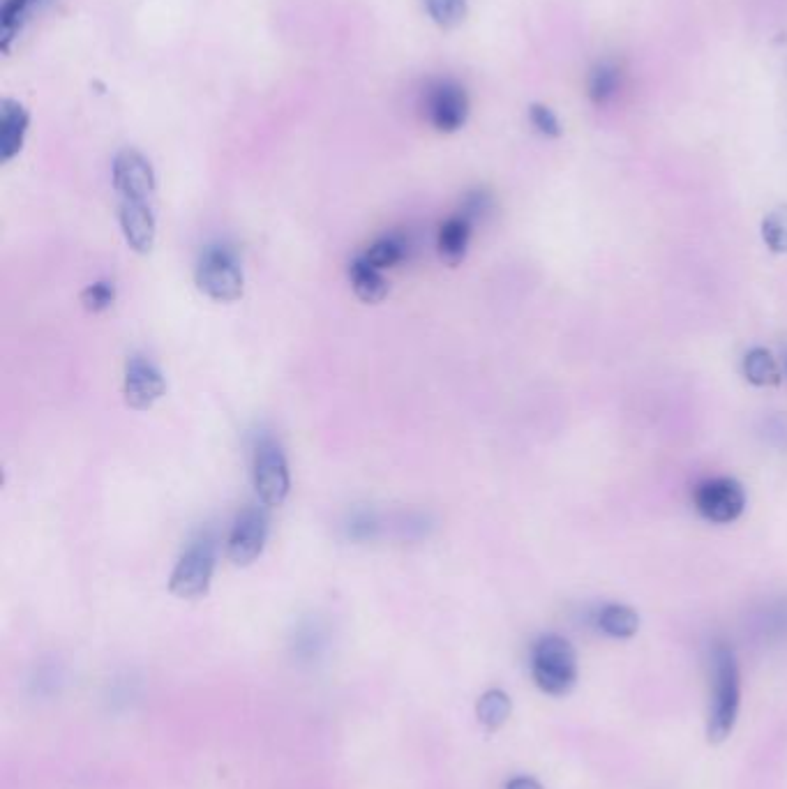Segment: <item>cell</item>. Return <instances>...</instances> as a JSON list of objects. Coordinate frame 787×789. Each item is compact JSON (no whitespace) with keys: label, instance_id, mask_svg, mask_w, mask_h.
I'll use <instances>...</instances> for the list:
<instances>
[{"label":"cell","instance_id":"obj_1","mask_svg":"<svg viewBox=\"0 0 787 789\" xmlns=\"http://www.w3.org/2000/svg\"><path fill=\"white\" fill-rule=\"evenodd\" d=\"M711 676H714V695H711L707 736L711 743H723L737 725L741 704V674L737 653L730 644L718 642L711 653Z\"/></svg>","mask_w":787,"mask_h":789},{"label":"cell","instance_id":"obj_2","mask_svg":"<svg viewBox=\"0 0 787 789\" xmlns=\"http://www.w3.org/2000/svg\"><path fill=\"white\" fill-rule=\"evenodd\" d=\"M531 676L547 695L571 693L577 681V656L573 644L559 635H545L531 649Z\"/></svg>","mask_w":787,"mask_h":789},{"label":"cell","instance_id":"obj_3","mask_svg":"<svg viewBox=\"0 0 787 789\" xmlns=\"http://www.w3.org/2000/svg\"><path fill=\"white\" fill-rule=\"evenodd\" d=\"M197 289L215 303H236L245 293V275L229 247H206L194 268Z\"/></svg>","mask_w":787,"mask_h":789},{"label":"cell","instance_id":"obj_4","mask_svg":"<svg viewBox=\"0 0 787 789\" xmlns=\"http://www.w3.org/2000/svg\"><path fill=\"white\" fill-rule=\"evenodd\" d=\"M217 563L215 538L211 533H201L197 540H192L190 547L176 561L174 570L169 575V593L181 600H197L204 598L213 584Z\"/></svg>","mask_w":787,"mask_h":789},{"label":"cell","instance_id":"obj_5","mask_svg":"<svg viewBox=\"0 0 787 789\" xmlns=\"http://www.w3.org/2000/svg\"><path fill=\"white\" fill-rule=\"evenodd\" d=\"M252 480L254 492H257L259 501L266 508L284 506L291 492V473L287 455H284L280 443H275L273 439H264L259 443L257 453H254Z\"/></svg>","mask_w":787,"mask_h":789},{"label":"cell","instance_id":"obj_6","mask_svg":"<svg viewBox=\"0 0 787 789\" xmlns=\"http://www.w3.org/2000/svg\"><path fill=\"white\" fill-rule=\"evenodd\" d=\"M693 499L697 513L714 524H730L746 510L744 485L727 476L704 480L697 485Z\"/></svg>","mask_w":787,"mask_h":789},{"label":"cell","instance_id":"obj_7","mask_svg":"<svg viewBox=\"0 0 787 789\" xmlns=\"http://www.w3.org/2000/svg\"><path fill=\"white\" fill-rule=\"evenodd\" d=\"M425 116L441 134H453L467 125L469 95L451 79H437L425 93Z\"/></svg>","mask_w":787,"mask_h":789},{"label":"cell","instance_id":"obj_8","mask_svg":"<svg viewBox=\"0 0 787 789\" xmlns=\"http://www.w3.org/2000/svg\"><path fill=\"white\" fill-rule=\"evenodd\" d=\"M268 540V515L264 508L247 506L238 513L227 536V559L238 568L252 566L264 554Z\"/></svg>","mask_w":787,"mask_h":789},{"label":"cell","instance_id":"obj_9","mask_svg":"<svg viewBox=\"0 0 787 789\" xmlns=\"http://www.w3.org/2000/svg\"><path fill=\"white\" fill-rule=\"evenodd\" d=\"M111 180L121 201H151L157 190L153 164L137 148H123L114 157Z\"/></svg>","mask_w":787,"mask_h":789},{"label":"cell","instance_id":"obj_10","mask_svg":"<svg viewBox=\"0 0 787 789\" xmlns=\"http://www.w3.org/2000/svg\"><path fill=\"white\" fill-rule=\"evenodd\" d=\"M167 395L160 367L144 356H130L123 372V397L125 404L134 411L153 409Z\"/></svg>","mask_w":787,"mask_h":789},{"label":"cell","instance_id":"obj_11","mask_svg":"<svg viewBox=\"0 0 787 789\" xmlns=\"http://www.w3.org/2000/svg\"><path fill=\"white\" fill-rule=\"evenodd\" d=\"M118 224H121L123 238L132 252H153L157 240V220L151 201H118Z\"/></svg>","mask_w":787,"mask_h":789},{"label":"cell","instance_id":"obj_12","mask_svg":"<svg viewBox=\"0 0 787 789\" xmlns=\"http://www.w3.org/2000/svg\"><path fill=\"white\" fill-rule=\"evenodd\" d=\"M28 127H31V114L24 104L5 97L0 104V160L3 164L12 162L26 144Z\"/></svg>","mask_w":787,"mask_h":789},{"label":"cell","instance_id":"obj_13","mask_svg":"<svg viewBox=\"0 0 787 789\" xmlns=\"http://www.w3.org/2000/svg\"><path fill=\"white\" fill-rule=\"evenodd\" d=\"M471 234H474V222L462 213L448 217L446 222H441L437 231V252L439 259L448 263V266H457L462 263L469 252Z\"/></svg>","mask_w":787,"mask_h":789},{"label":"cell","instance_id":"obj_14","mask_svg":"<svg viewBox=\"0 0 787 789\" xmlns=\"http://www.w3.org/2000/svg\"><path fill=\"white\" fill-rule=\"evenodd\" d=\"M349 282L358 300H363L367 305L381 303V300H386L388 291H391L388 280L384 277V270L374 268L363 254L349 263Z\"/></svg>","mask_w":787,"mask_h":789},{"label":"cell","instance_id":"obj_15","mask_svg":"<svg viewBox=\"0 0 787 789\" xmlns=\"http://www.w3.org/2000/svg\"><path fill=\"white\" fill-rule=\"evenodd\" d=\"M35 12H40L37 0H3V7H0V49L5 54H10L14 40L24 33Z\"/></svg>","mask_w":787,"mask_h":789},{"label":"cell","instance_id":"obj_16","mask_svg":"<svg viewBox=\"0 0 787 789\" xmlns=\"http://www.w3.org/2000/svg\"><path fill=\"white\" fill-rule=\"evenodd\" d=\"M621 79L624 72L614 60H601L594 70L589 72L587 79V95L596 107H607L621 90Z\"/></svg>","mask_w":787,"mask_h":789},{"label":"cell","instance_id":"obj_17","mask_svg":"<svg viewBox=\"0 0 787 789\" xmlns=\"http://www.w3.org/2000/svg\"><path fill=\"white\" fill-rule=\"evenodd\" d=\"M596 623L605 635L614 637V640H628V637H633L637 628H640V616H637L633 607L610 603L601 607Z\"/></svg>","mask_w":787,"mask_h":789},{"label":"cell","instance_id":"obj_18","mask_svg":"<svg viewBox=\"0 0 787 789\" xmlns=\"http://www.w3.org/2000/svg\"><path fill=\"white\" fill-rule=\"evenodd\" d=\"M513 704L504 690H487L481 695V700L476 704V718L487 732H497L506 725V720L511 718Z\"/></svg>","mask_w":787,"mask_h":789},{"label":"cell","instance_id":"obj_19","mask_svg":"<svg viewBox=\"0 0 787 789\" xmlns=\"http://www.w3.org/2000/svg\"><path fill=\"white\" fill-rule=\"evenodd\" d=\"M744 374L753 386L760 388L778 386V383H781V367H778L776 358L771 356V351L762 347H755L746 353Z\"/></svg>","mask_w":787,"mask_h":789},{"label":"cell","instance_id":"obj_20","mask_svg":"<svg viewBox=\"0 0 787 789\" xmlns=\"http://www.w3.org/2000/svg\"><path fill=\"white\" fill-rule=\"evenodd\" d=\"M407 254H409V243L404 240V236L388 234L381 236L379 240H374V243L363 252V257L370 261L374 268L388 270L407 259Z\"/></svg>","mask_w":787,"mask_h":789},{"label":"cell","instance_id":"obj_21","mask_svg":"<svg viewBox=\"0 0 787 789\" xmlns=\"http://www.w3.org/2000/svg\"><path fill=\"white\" fill-rule=\"evenodd\" d=\"M425 12L439 28L453 30L464 24L469 5L467 0H425Z\"/></svg>","mask_w":787,"mask_h":789},{"label":"cell","instance_id":"obj_22","mask_svg":"<svg viewBox=\"0 0 787 789\" xmlns=\"http://www.w3.org/2000/svg\"><path fill=\"white\" fill-rule=\"evenodd\" d=\"M762 240L771 252L787 254V206H778L764 217Z\"/></svg>","mask_w":787,"mask_h":789},{"label":"cell","instance_id":"obj_23","mask_svg":"<svg viewBox=\"0 0 787 789\" xmlns=\"http://www.w3.org/2000/svg\"><path fill=\"white\" fill-rule=\"evenodd\" d=\"M118 298V291H116V284L111 280H97L93 284H88V287L81 291V305L86 307L88 312L93 314H102L114 307Z\"/></svg>","mask_w":787,"mask_h":789},{"label":"cell","instance_id":"obj_24","mask_svg":"<svg viewBox=\"0 0 787 789\" xmlns=\"http://www.w3.org/2000/svg\"><path fill=\"white\" fill-rule=\"evenodd\" d=\"M529 120H531V125H534L536 130L543 134V137H550V139L561 137L559 120H557V116L552 114V109H547L545 104H531Z\"/></svg>","mask_w":787,"mask_h":789},{"label":"cell","instance_id":"obj_25","mask_svg":"<svg viewBox=\"0 0 787 789\" xmlns=\"http://www.w3.org/2000/svg\"><path fill=\"white\" fill-rule=\"evenodd\" d=\"M492 210V197H490V192H485V190H474V192H469L467 197H464V204H462V210L460 213L464 215V217H469L471 222H478V220H483V217L490 213Z\"/></svg>","mask_w":787,"mask_h":789},{"label":"cell","instance_id":"obj_26","mask_svg":"<svg viewBox=\"0 0 787 789\" xmlns=\"http://www.w3.org/2000/svg\"><path fill=\"white\" fill-rule=\"evenodd\" d=\"M374 531H377V522H374V517L370 515H356L354 520L349 524V536L356 538V540H367V538H374Z\"/></svg>","mask_w":787,"mask_h":789},{"label":"cell","instance_id":"obj_27","mask_svg":"<svg viewBox=\"0 0 787 789\" xmlns=\"http://www.w3.org/2000/svg\"><path fill=\"white\" fill-rule=\"evenodd\" d=\"M506 789H543L541 783H536L534 778H513Z\"/></svg>","mask_w":787,"mask_h":789},{"label":"cell","instance_id":"obj_28","mask_svg":"<svg viewBox=\"0 0 787 789\" xmlns=\"http://www.w3.org/2000/svg\"><path fill=\"white\" fill-rule=\"evenodd\" d=\"M49 3H54V0H37V5H40V10H44Z\"/></svg>","mask_w":787,"mask_h":789}]
</instances>
